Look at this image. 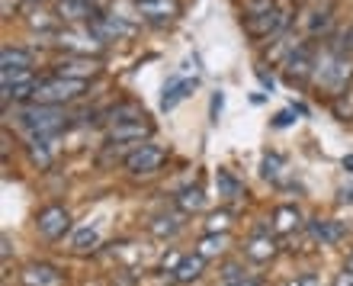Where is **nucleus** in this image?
<instances>
[{"instance_id":"09e8293b","label":"nucleus","mask_w":353,"mask_h":286,"mask_svg":"<svg viewBox=\"0 0 353 286\" xmlns=\"http://www.w3.org/2000/svg\"><path fill=\"white\" fill-rule=\"evenodd\" d=\"M132 3H141V0H132Z\"/></svg>"},{"instance_id":"a19ab883","label":"nucleus","mask_w":353,"mask_h":286,"mask_svg":"<svg viewBox=\"0 0 353 286\" xmlns=\"http://www.w3.org/2000/svg\"><path fill=\"white\" fill-rule=\"evenodd\" d=\"M289 120H292V113H279V116H276V126H286Z\"/></svg>"},{"instance_id":"a878e982","label":"nucleus","mask_w":353,"mask_h":286,"mask_svg":"<svg viewBox=\"0 0 353 286\" xmlns=\"http://www.w3.org/2000/svg\"><path fill=\"white\" fill-rule=\"evenodd\" d=\"M180 229H183V216H158L151 222V235L158 238H174Z\"/></svg>"},{"instance_id":"412c9836","label":"nucleus","mask_w":353,"mask_h":286,"mask_svg":"<svg viewBox=\"0 0 353 286\" xmlns=\"http://www.w3.org/2000/svg\"><path fill=\"white\" fill-rule=\"evenodd\" d=\"M273 254H276V241L270 238V235H254V238L244 245V258L254 260V264H267Z\"/></svg>"},{"instance_id":"9b49d317","label":"nucleus","mask_w":353,"mask_h":286,"mask_svg":"<svg viewBox=\"0 0 353 286\" xmlns=\"http://www.w3.org/2000/svg\"><path fill=\"white\" fill-rule=\"evenodd\" d=\"M151 135V122L148 120H125V122H112L110 135L106 139L112 145H139Z\"/></svg>"},{"instance_id":"c756f323","label":"nucleus","mask_w":353,"mask_h":286,"mask_svg":"<svg viewBox=\"0 0 353 286\" xmlns=\"http://www.w3.org/2000/svg\"><path fill=\"white\" fill-rule=\"evenodd\" d=\"M52 142L55 139H29V158H32L39 167L52 164Z\"/></svg>"},{"instance_id":"a18cd8bd","label":"nucleus","mask_w":353,"mask_h":286,"mask_svg":"<svg viewBox=\"0 0 353 286\" xmlns=\"http://www.w3.org/2000/svg\"><path fill=\"white\" fill-rule=\"evenodd\" d=\"M344 167H353V155H350V158H344Z\"/></svg>"},{"instance_id":"c9c22d12","label":"nucleus","mask_w":353,"mask_h":286,"mask_svg":"<svg viewBox=\"0 0 353 286\" xmlns=\"http://www.w3.org/2000/svg\"><path fill=\"white\" fill-rule=\"evenodd\" d=\"M222 277H225V283H241V280H244V270L238 267V264H228Z\"/></svg>"},{"instance_id":"20e7f679","label":"nucleus","mask_w":353,"mask_h":286,"mask_svg":"<svg viewBox=\"0 0 353 286\" xmlns=\"http://www.w3.org/2000/svg\"><path fill=\"white\" fill-rule=\"evenodd\" d=\"M52 46L68 52V55H87V58H100L106 42L97 39L90 29L84 26H68V29H58L55 36H52Z\"/></svg>"},{"instance_id":"f8f14e48","label":"nucleus","mask_w":353,"mask_h":286,"mask_svg":"<svg viewBox=\"0 0 353 286\" xmlns=\"http://www.w3.org/2000/svg\"><path fill=\"white\" fill-rule=\"evenodd\" d=\"M334 23V0H325V3H315V7L305 10V17L299 19V26H302V32H305L308 39L321 36L327 26Z\"/></svg>"},{"instance_id":"ea45409f","label":"nucleus","mask_w":353,"mask_h":286,"mask_svg":"<svg viewBox=\"0 0 353 286\" xmlns=\"http://www.w3.org/2000/svg\"><path fill=\"white\" fill-rule=\"evenodd\" d=\"M219 113H222V93H215L212 97V116L219 120Z\"/></svg>"},{"instance_id":"f704fd0d","label":"nucleus","mask_w":353,"mask_h":286,"mask_svg":"<svg viewBox=\"0 0 353 286\" xmlns=\"http://www.w3.org/2000/svg\"><path fill=\"white\" fill-rule=\"evenodd\" d=\"M180 254H174V251H170V254H164V260H161V274H164V277H170V274H174L176 267H180Z\"/></svg>"},{"instance_id":"2f4dec72","label":"nucleus","mask_w":353,"mask_h":286,"mask_svg":"<svg viewBox=\"0 0 353 286\" xmlns=\"http://www.w3.org/2000/svg\"><path fill=\"white\" fill-rule=\"evenodd\" d=\"M228 225H232V213L228 209H219V213H212L205 219V231H212V235H225Z\"/></svg>"},{"instance_id":"aec40b11","label":"nucleus","mask_w":353,"mask_h":286,"mask_svg":"<svg viewBox=\"0 0 353 286\" xmlns=\"http://www.w3.org/2000/svg\"><path fill=\"white\" fill-rule=\"evenodd\" d=\"M205 274V258L203 254H190V258L180 260V267L170 274V283H193Z\"/></svg>"},{"instance_id":"f03ea898","label":"nucleus","mask_w":353,"mask_h":286,"mask_svg":"<svg viewBox=\"0 0 353 286\" xmlns=\"http://www.w3.org/2000/svg\"><path fill=\"white\" fill-rule=\"evenodd\" d=\"M19 126L29 132V139H55L58 132L68 126V116L61 106H42L32 103L19 113Z\"/></svg>"},{"instance_id":"b1692460","label":"nucleus","mask_w":353,"mask_h":286,"mask_svg":"<svg viewBox=\"0 0 353 286\" xmlns=\"http://www.w3.org/2000/svg\"><path fill=\"white\" fill-rule=\"evenodd\" d=\"M176 209H180L183 216L203 213L205 209V193L199 190V187H183V190L176 193Z\"/></svg>"},{"instance_id":"7c9ffc66","label":"nucleus","mask_w":353,"mask_h":286,"mask_svg":"<svg viewBox=\"0 0 353 286\" xmlns=\"http://www.w3.org/2000/svg\"><path fill=\"white\" fill-rule=\"evenodd\" d=\"M125 120H148V116H145L135 103H119V106L110 110V126L112 122H125Z\"/></svg>"},{"instance_id":"423d86ee","label":"nucleus","mask_w":353,"mask_h":286,"mask_svg":"<svg viewBox=\"0 0 353 286\" xmlns=\"http://www.w3.org/2000/svg\"><path fill=\"white\" fill-rule=\"evenodd\" d=\"M292 29V10H267V13H257V17H248L244 19V32L251 39H279L283 32Z\"/></svg>"},{"instance_id":"6ab92c4d","label":"nucleus","mask_w":353,"mask_h":286,"mask_svg":"<svg viewBox=\"0 0 353 286\" xmlns=\"http://www.w3.org/2000/svg\"><path fill=\"white\" fill-rule=\"evenodd\" d=\"M308 231H312V238L321 241V245H337V241L344 238V225L334 219H312L308 222Z\"/></svg>"},{"instance_id":"de8ad7c7","label":"nucleus","mask_w":353,"mask_h":286,"mask_svg":"<svg viewBox=\"0 0 353 286\" xmlns=\"http://www.w3.org/2000/svg\"><path fill=\"white\" fill-rule=\"evenodd\" d=\"M225 286H241V283H225Z\"/></svg>"},{"instance_id":"1a4fd4ad","label":"nucleus","mask_w":353,"mask_h":286,"mask_svg":"<svg viewBox=\"0 0 353 286\" xmlns=\"http://www.w3.org/2000/svg\"><path fill=\"white\" fill-rule=\"evenodd\" d=\"M36 229H39V235L48 241L65 238V231L71 229V213H68L65 206H46L36 219Z\"/></svg>"},{"instance_id":"cd10ccee","label":"nucleus","mask_w":353,"mask_h":286,"mask_svg":"<svg viewBox=\"0 0 353 286\" xmlns=\"http://www.w3.org/2000/svg\"><path fill=\"white\" fill-rule=\"evenodd\" d=\"M225 248H228V235H212V231H205V238L199 241V251H196V254H203V258L209 260V258L225 254Z\"/></svg>"},{"instance_id":"4468645a","label":"nucleus","mask_w":353,"mask_h":286,"mask_svg":"<svg viewBox=\"0 0 353 286\" xmlns=\"http://www.w3.org/2000/svg\"><path fill=\"white\" fill-rule=\"evenodd\" d=\"M23 283L26 286H65V274H61L55 264L36 260V264H26V267H23Z\"/></svg>"},{"instance_id":"58836bf2","label":"nucleus","mask_w":353,"mask_h":286,"mask_svg":"<svg viewBox=\"0 0 353 286\" xmlns=\"http://www.w3.org/2000/svg\"><path fill=\"white\" fill-rule=\"evenodd\" d=\"M334 286H353V274H350V270H344V274L337 277V283H334Z\"/></svg>"},{"instance_id":"6e6552de","label":"nucleus","mask_w":353,"mask_h":286,"mask_svg":"<svg viewBox=\"0 0 353 286\" xmlns=\"http://www.w3.org/2000/svg\"><path fill=\"white\" fill-rule=\"evenodd\" d=\"M168 161V151L161 145H151V142H139V145H132V151L125 155V167H129L132 174H154L161 171V164Z\"/></svg>"},{"instance_id":"c85d7f7f","label":"nucleus","mask_w":353,"mask_h":286,"mask_svg":"<svg viewBox=\"0 0 353 286\" xmlns=\"http://www.w3.org/2000/svg\"><path fill=\"white\" fill-rule=\"evenodd\" d=\"M331 113H334L341 122H353V84L347 87L341 97H334L331 100Z\"/></svg>"},{"instance_id":"9d476101","label":"nucleus","mask_w":353,"mask_h":286,"mask_svg":"<svg viewBox=\"0 0 353 286\" xmlns=\"http://www.w3.org/2000/svg\"><path fill=\"white\" fill-rule=\"evenodd\" d=\"M55 74L71 77V81H93L100 74V58H87V55H68L55 65Z\"/></svg>"},{"instance_id":"ddd939ff","label":"nucleus","mask_w":353,"mask_h":286,"mask_svg":"<svg viewBox=\"0 0 353 286\" xmlns=\"http://www.w3.org/2000/svg\"><path fill=\"white\" fill-rule=\"evenodd\" d=\"M139 17L145 23H154V26H168L170 19L180 13V0H141L135 3Z\"/></svg>"},{"instance_id":"5701e85b","label":"nucleus","mask_w":353,"mask_h":286,"mask_svg":"<svg viewBox=\"0 0 353 286\" xmlns=\"http://www.w3.org/2000/svg\"><path fill=\"white\" fill-rule=\"evenodd\" d=\"M299 225H302V216H299L296 206H276L273 209V231L276 235H292Z\"/></svg>"},{"instance_id":"49530a36","label":"nucleus","mask_w":353,"mask_h":286,"mask_svg":"<svg viewBox=\"0 0 353 286\" xmlns=\"http://www.w3.org/2000/svg\"><path fill=\"white\" fill-rule=\"evenodd\" d=\"M286 286H302V283H299V280H289V283Z\"/></svg>"},{"instance_id":"72a5a7b5","label":"nucleus","mask_w":353,"mask_h":286,"mask_svg":"<svg viewBox=\"0 0 353 286\" xmlns=\"http://www.w3.org/2000/svg\"><path fill=\"white\" fill-rule=\"evenodd\" d=\"M279 174H283V158H279V155H267V158H263V177L276 180Z\"/></svg>"},{"instance_id":"dca6fc26","label":"nucleus","mask_w":353,"mask_h":286,"mask_svg":"<svg viewBox=\"0 0 353 286\" xmlns=\"http://www.w3.org/2000/svg\"><path fill=\"white\" fill-rule=\"evenodd\" d=\"M97 3L93 0H58L55 3V13L65 23H90L93 13H97Z\"/></svg>"},{"instance_id":"c03bdc74","label":"nucleus","mask_w":353,"mask_h":286,"mask_svg":"<svg viewBox=\"0 0 353 286\" xmlns=\"http://www.w3.org/2000/svg\"><path fill=\"white\" fill-rule=\"evenodd\" d=\"M344 270H350V274H353V251L347 254V267H344Z\"/></svg>"},{"instance_id":"4c0bfd02","label":"nucleus","mask_w":353,"mask_h":286,"mask_svg":"<svg viewBox=\"0 0 353 286\" xmlns=\"http://www.w3.org/2000/svg\"><path fill=\"white\" fill-rule=\"evenodd\" d=\"M299 283H302V286H325L321 280L315 277V274H305V277H299Z\"/></svg>"},{"instance_id":"e433bc0d","label":"nucleus","mask_w":353,"mask_h":286,"mask_svg":"<svg viewBox=\"0 0 353 286\" xmlns=\"http://www.w3.org/2000/svg\"><path fill=\"white\" fill-rule=\"evenodd\" d=\"M19 7V0H0V13H3V19H10L13 13H17Z\"/></svg>"},{"instance_id":"39448f33","label":"nucleus","mask_w":353,"mask_h":286,"mask_svg":"<svg viewBox=\"0 0 353 286\" xmlns=\"http://www.w3.org/2000/svg\"><path fill=\"white\" fill-rule=\"evenodd\" d=\"M87 29L103 42H125V39H135V32H139L132 17H119L116 10H97Z\"/></svg>"},{"instance_id":"f3484780","label":"nucleus","mask_w":353,"mask_h":286,"mask_svg":"<svg viewBox=\"0 0 353 286\" xmlns=\"http://www.w3.org/2000/svg\"><path fill=\"white\" fill-rule=\"evenodd\" d=\"M196 90V77H174V81L164 87V97H161V110H174L180 100H186L190 93Z\"/></svg>"},{"instance_id":"f257e3e1","label":"nucleus","mask_w":353,"mask_h":286,"mask_svg":"<svg viewBox=\"0 0 353 286\" xmlns=\"http://www.w3.org/2000/svg\"><path fill=\"white\" fill-rule=\"evenodd\" d=\"M312 84L321 87V90L334 100L353 84V55H334L331 48L321 42V52H318V65L312 74Z\"/></svg>"},{"instance_id":"4be33fe9","label":"nucleus","mask_w":353,"mask_h":286,"mask_svg":"<svg viewBox=\"0 0 353 286\" xmlns=\"http://www.w3.org/2000/svg\"><path fill=\"white\" fill-rule=\"evenodd\" d=\"M19 68H32V52L19 46L0 48V71H19Z\"/></svg>"},{"instance_id":"473e14b6","label":"nucleus","mask_w":353,"mask_h":286,"mask_svg":"<svg viewBox=\"0 0 353 286\" xmlns=\"http://www.w3.org/2000/svg\"><path fill=\"white\" fill-rule=\"evenodd\" d=\"M97 245H100V235H97L93 229H81L74 235V251L77 254H87V251H93Z\"/></svg>"},{"instance_id":"393cba45","label":"nucleus","mask_w":353,"mask_h":286,"mask_svg":"<svg viewBox=\"0 0 353 286\" xmlns=\"http://www.w3.org/2000/svg\"><path fill=\"white\" fill-rule=\"evenodd\" d=\"M215 187H219V196H222V200H238V196L244 193V187L238 184V177H234L232 171H225V167H219Z\"/></svg>"},{"instance_id":"79ce46f5","label":"nucleus","mask_w":353,"mask_h":286,"mask_svg":"<svg viewBox=\"0 0 353 286\" xmlns=\"http://www.w3.org/2000/svg\"><path fill=\"white\" fill-rule=\"evenodd\" d=\"M241 286H261V280H257V277H244Z\"/></svg>"},{"instance_id":"a211bd4d","label":"nucleus","mask_w":353,"mask_h":286,"mask_svg":"<svg viewBox=\"0 0 353 286\" xmlns=\"http://www.w3.org/2000/svg\"><path fill=\"white\" fill-rule=\"evenodd\" d=\"M299 42H302V39H299L296 32H292V29H289V32H283L279 39H273V42H270V48H267V61H273V65H279V61H283V65H286L289 55H292V52L299 48Z\"/></svg>"},{"instance_id":"37998d69","label":"nucleus","mask_w":353,"mask_h":286,"mask_svg":"<svg viewBox=\"0 0 353 286\" xmlns=\"http://www.w3.org/2000/svg\"><path fill=\"white\" fill-rule=\"evenodd\" d=\"M315 3H321V0H296V7H315Z\"/></svg>"},{"instance_id":"2eb2a0df","label":"nucleus","mask_w":353,"mask_h":286,"mask_svg":"<svg viewBox=\"0 0 353 286\" xmlns=\"http://www.w3.org/2000/svg\"><path fill=\"white\" fill-rule=\"evenodd\" d=\"M58 23H61V17H58L55 10H48V7H42V3H29V10H26V26L32 29V32H42V36H55L58 29Z\"/></svg>"},{"instance_id":"0eeeda50","label":"nucleus","mask_w":353,"mask_h":286,"mask_svg":"<svg viewBox=\"0 0 353 286\" xmlns=\"http://www.w3.org/2000/svg\"><path fill=\"white\" fill-rule=\"evenodd\" d=\"M318 52L321 48L315 46V39H302L299 48L289 55L286 61V77L292 84H308L312 81V74H315V65H318Z\"/></svg>"},{"instance_id":"7ed1b4c3","label":"nucleus","mask_w":353,"mask_h":286,"mask_svg":"<svg viewBox=\"0 0 353 286\" xmlns=\"http://www.w3.org/2000/svg\"><path fill=\"white\" fill-rule=\"evenodd\" d=\"M87 90V81H71V77H46V81L36 84V93H32V103H42V106H65V103L77 100L81 93Z\"/></svg>"},{"instance_id":"bb28decb","label":"nucleus","mask_w":353,"mask_h":286,"mask_svg":"<svg viewBox=\"0 0 353 286\" xmlns=\"http://www.w3.org/2000/svg\"><path fill=\"white\" fill-rule=\"evenodd\" d=\"M334 55H353V23H347L341 32H334V36L325 42Z\"/></svg>"}]
</instances>
